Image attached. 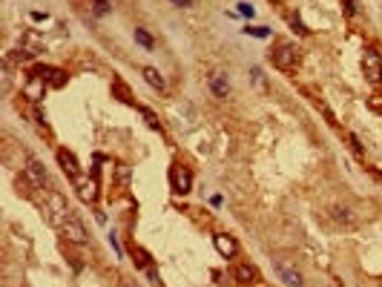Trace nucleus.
Segmentation results:
<instances>
[{
    "label": "nucleus",
    "instance_id": "obj_5",
    "mask_svg": "<svg viewBox=\"0 0 382 287\" xmlns=\"http://www.w3.org/2000/svg\"><path fill=\"white\" fill-rule=\"evenodd\" d=\"M46 207H49V219H52V224H58V227H61V224L72 216V213H69V207H66V201L61 198V195H49Z\"/></svg>",
    "mask_w": 382,
    "mask_h": 287
},
{
    "label": "nucleus",
    "instance_id": "obj_8",
    "mask_svg": "<svg viewBox=\"0 0 382 287\" xmlns=\"http://www.w3.org/2000/svg\"><path fill=\"white\" fill-rule=\"evenodd\" d=\"M213 241H216V250H219L224 258H233V255H236V250H239V244H236L230 236H224V233L213 236Z\"/></svg>",
    "mask_w": 382,
    "mask_h": 287
},
{
    "label": "nucleus",
    "instance_id": "obj_2",
    "mask_svg": "<svg viewBox=\"0 0 382 287\" xmlns=\"http://www.w3.org/2000/svg\"><path fill=\"white\" fill-rule=\"evenodd\" d=\"M270 58H273V64L279 66V69H293V66L299 64V49L293 43H279L270 52Z\"/></svg>",
    "mask_w": 382,
    "mask_h": 287
},
{
    "label": "nucleus",
    "instance_id": "obj_14",
    "mask_svg": "<svg viewBox=\"0 0 382 287\" xmlns=\"http://www.w3.org/2000/svg\"><path fill=\"white\" fill-rule=\"evenodd\" d=\"M256 279H259V273H256L253 264H239V267H236V282H242V285H253Z\"/></svg>",
    "mask_w": 382,
    "mask_h": 287
},
{
    "label": "nucleus",
    "instance_id": "obj_13",
    "mask_svg": "<svg viewBox=\"0 0 382 287\" xmlns=\"http://www.w3.org/2000/svg\"><path fill=\"white\" fill-rule=\"evenodd\" d=\"M210 89H213L219 98H227V92H230V81H227V75H222V72L210 75Z\"/></svg>",
    "mask_w": 382,
    "mask_h": 287
},
{
    "label": "nucleus",
    "instance_id": "obj_15",
    "mask_svg": "<svg viewBox=\"0 0 382 287\" xmlns=\"http://www.w3.org/2000/svg\"><path fill=\"white\" fill-rule=\"evenodd\" d=\"M135 43H141L144 49H156V40H153V34L147 32V29H135Z\"/></svg>",
    "mask_w": 382,
    "mask_h": 287
},
{
    "label": "nucleus",
    "instance_id": "obj_3",
    "mask_svg": "<svg viewBox=\"0 0 382 287\" xmlns=\"http://www.w3.org/2000/svg\"><path fill=\"white\" fill-rule=\"evenodd\" d=\"M362 72H365V78L371 84H380L382 81V55L377 49H365V55H362Z\"/></svg>",
    "mask_w": 382,
    "mask_h": 287
},
{
    "label": "nucleus",
    "instance_id": "obj_17",
    "mask_svg": "<svg viewBox=\"0 0 382 287\" xmlns=\"http://www.w3.org/2000/svg\"><path fill=\"white\" fill-rule=\"evenodd\" d=\"M244 34H253V37H270V29H267V26H247Z\"/></svg>",
    "mask_w": 382,
    "mask_h": 287
},
{
    "label": "nucleus",
    "instance_id": "obj_10",
    "mask_svg": "<svg viewBox=\"0 0 382 287\" xmlns=\"http://www.w3.org/2000/svg\"><path fill=\"white\" fill-rule=\"evenodd\" d=\"M58 161H61V167H64L72 178L81 175V167H78V161H75V155H72L69 150H58Z\"/></svg>",
    "mask_w": 382,
    "mask_h": 287
},
{
    "label": "nucleus",
    "instance_id": "obj_1",
    "mask_svg": "<svg viewBox=\"0 0 382 287\" xmlns=\"http://www.w3.org/2000/svg\"><path fill=\"white\" fill-rule=\"evenodd\" d=\"M273 270L279 273V279L285 282V285H290V287H302L305 282H302V273L296 270V264L290 261V258H273Z\"/></svg>",
    "mask_w": 382,
    "mask_h": 287
},
{
    "label": "nucleus",
    "instance_id": "obj_7",
    "mask_svg": "<svg viewBox=\"0 0 382 287\" xmlns=\"http://www.w3.org/2000/svg\"><path fill=\"white\" fill-rule=\"evenodd\" d=\"M26 178L32 181V187H43V181H46V169L40 167V161L29 158V164H26Z\"/></svg>",
    "mask_w": 382,
    "mask_h": 287
},
{
    "label": "nucleus",
    "instance_id": "obj_9",
    "mask_svg": "<svg viewBox=\"0 0 382 287\" xmlns=\"http://www.w3.org/2000/svg\"><path fill=\"white\" fill-rule=\"evenodd\" d=\"M72 181H75V187H78V195H81V198H84V201H95V181H92V178H81V175H78V178H72Z\"/></svg>",
    "mask_w": 382,
    "mask_h": 287
},
{
    "label": "nucleus",
    "instance_id": "obj_16",
    "mask_svg": "<svg viewBox=\"0 0 382 287\" xmlns=\"http://www.w3.org/2000/svg\"><path fill=\"white\" fill-rule=\"evenodd\" d=\"M92 12H95L98 17H104L109 12V0H92Z\"/></svg>",
    "mask_w": 382,
    "mask_h": 287
},
{
    "label": "nucleus",
    "instance_id": "obj_22",
    "mask_svg": "<svg viewBox=\"0 0 382 287\" xmlns=\"http://www.w3.org/2000/svg\"><path fill=\"white\" fill-rule=\"evenodd\" d=\"M170 3H175V6H181V9H184V6H192V0H170Z\"/></svg>",
    "mask_w": 382,
    "mask_h": 287
},
{
    "label": "nucleus",
    "instance_id": "obj_18",
    "mask_svg": "<svg viewBox=\"0 0 382 287\" xmlns=\"http://www.w3.org/2000/svg\"><path fill=\"white\" fill-rule=\"evenodd\" d=\"M118 181L129 184V167H124V164H118Z\"/></svg>",
    "mask_w": 382,
    "mask_h": 287
},
{
    "label": "nucleus",
    "instance_id": "obj_12",
    "mask_svg": "<svg viewBox=\"0 0 382 287\" xmlns=\"http://www.w3.org/2000/svg\"><path fill=\"white\" fill-rule=\"evenodd\" d=\"M141 75H144V81H147L153 89L164 92V86H167V84H164V78H161V72L156 69V66H144V69H141Z\"/></svg>",
    "mask_w": 382,
    "mask_h": 287
},
{
    "label": "nucleus",
    "instance_id": "obj_11",
    "mask_svg": "<svg viewBox=\"0 0 382 287\" xmlns=\"http://www.w3.org/2000/svg\"><path fill=\"white\" fill-rule=\"evenodd\" d=\"M330 219L336 224H345V227H350V224L356 221L353 213H350V207H342V204H333V207H330Z\"/></svg>",
    "mask_w": 382,
    "mask_h": 287
},
{
    "label": "nucleus",
    "instance_id": "obj_21",
    "mask_svg": "<svg viewBox=\"0 0 382 287\" xmlns=\"http://www.w3.org/2000/svg\"><path fill=\"white\" fill-rule=\"evenodd\" d=\"M109 241H112V247H115V253L121 255V247H118V238H115V233H112V236H109Z\"/></svg>",
    "mask_w": 382,
    "mask_h": 287
},
{
    "label": "nucleus",
    "instance_id": "obj_20",
    "mask_svg": "<svg viewBox=\"0 0 382 287\" xmlns=\"http://www.w3.org/2000/svg\"><path fill=\"white\" fill-rule=\"evenodd\" d=\"M141 112H144V118H147V124H150V127H153V129H158V121H156V115H153L150 109H141Z\"/></svg>",
    "mask_w": 382,
    "mask_h": 287
},
{
    "label": "nucleus",
    "instance_id": "obj_23",
    "mask_svg": "<svg viewBox=\"0 0 382 287\" xmlns=\"http://www.w3.org/2000/svg\"><path fill=\"white\" fill-rule=\"evenodd\" d=\"M121 287H141V285H135V282H124Z\"/></svg>",
    "mask_w": 382,
    "mask_h": 287
},
{
    "label": "nucleus",
    "instance_id": "obj_19",
    "mask_svg": "<svg viewBox=\"0 0 382 287\" xmlns=\"http://www.w3.org/2000/svg\"><path fill=\"white\" fill-rule=\"evenodd\" d=\"M239 15H244V17H253L256 9L250 6V3H239Z\"/></svg>",
    "mask_w": 382,
    "mask_h": 287
},
{
    "label": "nucleus",
    "instance_id": "obj_6",
    "mask_svg": "<svg viewBox=\"0 0 382 287\" xmlns=\"http://www.w3.org/2000/svg\"><path fill=\"white\" fill-rule=\"evenodd\" d=\"M173 190L178 192V195H187L192 190V175L187 167H175L173 169Z\"/></svg>",
    "mask_w": 382,
    "mask_h": 287
},
{
    "label": "nucleus",
    "instance_id": "obj_4",
    "mask_svg": "<svg viewBox=\"0 0 382 287\" xmlns=\"http://www.w3.org/2000/svg\"><path fill=\"white\" fill-rule=\"evenodd\" d=\"M61 233H64L66 241H72V244H84V241H87V230H84V224L78 221L75 216H69V219L61 224Z\"/></svg>",
    "mask_w": 382,
    "mask_h": 287
}]
</instances>
